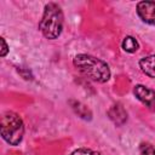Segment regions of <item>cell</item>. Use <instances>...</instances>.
<instances>
[{"instance_id": "1", "label": "cell", "mask_w": 155, "mask_h": 155, "mask_svg": "<svg viewBox=\"0 0 155 155\" xmlns=\"http://www.w3.org/2000/svg\"><path fill=\"white\" fill-rule=\"evenodd\" d=\"M74 65L81 71L86 78L96 82H107L110 78V69L109 65L91 54L80 53L74 57Z\"/></svg>"}, {"instance_id": "2", "label": "cell", "mask_w": 155, "mask_h": 155, "mask_svg": "<svg viewBox=\"0 0 155 155\" xmlns=\"http://www.w3.org/2000/svg\"><path fill=\"white\" fill-rule=\"evenodd\" d=\"M39 29L45 38L51 40L61 35L63 29V12L57 4L50 2L45 6Z\"/></svg>"}, {"instance_id": "3", "label": "cell", "mask_w": 155, "mask_h": 155, "mask_svg": "<svg viewBox=\"0 0 155 155\" xmlns=\"http://www.w3.org/2000/svg\"><path fill=\"white\" fill-rule=\"evenodd\" d=\"M1 137L10 145H18L24 134V125L21 116L13 111H6L1 116Z\"/></svg>"}, {"instance_id": "4", "label": "cell", "mask_w": 155, "mask_h": 155, "mask_svg": "<svg viewBox=\"0 0 155 155\" xmlns=\"http://www.w3.org/2000/svg\"><path fill=\"white\" fill-rule=\"evenodd\" d=\"M137 13L144 23L155 25V1H140V2H138Z\"/></svg>"}, {"instance_id": "5", "label": "cell", "mask_w": 155, "mask_h": 155, "mask_svg": "<svg viewBox=\"0 0 155 155\" xmlns=\"http://www.w3.org/2000/svg\"><path fill=\"white\" fill-rule=\"evenodd\" d=\"M133 93L137 99H139L143 104L149 108H155V91L148 88L143 85H136L133 88Z\"/></svg>"}, {"instance_id": "6", "label": "cell", "mask_w": 155, "mask_h": 155, "mask_svg": "<svg viewBox=\"0 0 155 155\" xmlns=\"http://www.w3.org/2000/svg\"><path fill=\"white\" fill-rule=\"evenodd\" d=\"M108 115L116 125H122L127 120V113L121 104H114L108 110Z\"/></svg>"}, {"instance_id": "7", "label": "cell", "mask_w": 155, "mask_h": 155, "mask_svg": "<svg viewBox=\"0 0 155 155\" xmlns=\"http://www.w3.org/2000/svg\"><path fill=\"white\" fill-rule=\"evenodd\" d=\"M139 68L145 75L155 79V54L143 57L139 61Z\"/></svg>"}, {"instance_id": "8", "label": "cell", "mask_w": 155, "mask_h": 155, "mask_svg": "<svg viewBox=\"0 0 155 155\" xmlns=\"http://www.w3.org/2000/svg\"><path fill=\"white\" fill-rule=\"evenodd\" d=\"M121 47H122V50L125 52L133 53L139 48V44L133 36H126L121 42Z\"/></svg>"}, {"instance_id": "9", "label": "cell", "mask_w": 155, "mask_h": 155, "mask_svg": "<svg viewBox=\"0 0 155 155\" xmlns=\"http://www.w3.org/2000/svg\"><path fill=\"white\" fill-rule=\"evenodd\" d=\"M140 155H155V148L149 143H142L139 145Z\"/></svg>"}, {"instance_id": "10", "label": "cell", "mask_w": 155, "mask_h": 155, "mask_svg": "<svg viewBox=\"0 0 155 155\" xmlns=\"http://www.w3.org/2000/svg\"><path fill=\"white\" fill-rule=\"evenodd\" d=\"M70 155H101V154H99L98 151H94V150H91V149L80 148V149L74 150Z\"/></svg>"}, {"instance_id": "11", "label": "cell", "mask_w": 155, "mask_h": 155, "mask_svg": "<svg viewBox=\"0 0 155 155\" xmlns=\"http://www.w3.org/2000/svg\"><path fill=\"white\" fill-rule=\"evenodd\" d=\"M0 42H1V52H0V54H1V57H5L7 54L8 46H7V44H6V41H5L4 38H0Z\"/></svg>"}]
</instances>
